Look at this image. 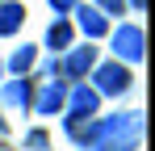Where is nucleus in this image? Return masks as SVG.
<instances>
[{"label": "nucleus", "instance_id": "1", "mask_svg": "<svg viewBox=\"0 0 155 151\" xmlns=\"http://www.w3.org/2000/svg\"><path fill=\"white\" fill-rule=\"evenodd\" d=\"M143 134V118L138 113H113L105 122H92V134H88V147L101 151H130Z\"/></svg>", "mask_w": 155, "mask_h": 151}, {"label": "nucleus", "instance_id": "2", "mask_svg": "<svg viewBox=\"0 0 155 151\" xmlns=\"http://www.w3.org/2000/svg\"><path fill=\"white\" fill-rule=\"evenodd\" d=\"M143 46H147V38H143L138 25H122V29H113V55H117V59L138 63V59H143Z\"/></svg>", "mask_w": 155, "mask_h": 151}, {"label": "nucleus", "instance_id": "3", "mask_svg": "<svg viewBox=\"0 0 155 151\" xmlns=\"http://www.w3.org/2000/svg\"><path fill=\"white\" fill-rule=\"evenodd\" d=\"M130 88V76L122 63H105V67H97V92H105V97H117V92H126Z\"/></svg>", "mask_w": 155, "mask_h": 151}, {"label": "nucleus", "instance_id": "4", "mask_svg": "<svg viewBox=\"0 0 155 151\" xmlns=\"http://www.w3.org/2000/svg\"><path fill=\"white\" fill-rule=\"evenodd\" d=\"M63 101H67V88L51 80V84H42V88H38V101H34V109H38L42 118H51V113H59V109H63Z\"/></svg>", "mask_w": 155, "mask_h": 151}, {"label": "nucleus", "instance_id": "5", "mask_svg": "<svg viewBox=\"0 0 155 151\" xmlns=\"http://www.w3.org/2000/svg\"><path fill=\"white\" fill-rule=\"evenodd\" d=\"M97 101H101V92H97V88L80 84L76 92H71V113H76V118H92V113H97Z\"/></svg>", "mask_w": 155, "mask_h": 151}, {"label": "nucleus", "instance_id": "6", "mask_svg": "<svg viewBox=\"0 0 155 151\" xmlns=\"http://www.w3.org/2000/svg\"><path fill=\"white\" fill-rule=\"evenodd\" d=\"M76 17H80V29H84L88 38H101L105 29H109V21H105V13H101V8H80Z\"/></svg>", "mask_w": 155, "mask_h": 151}, {"label": "nucleus", "instance_id": "7", "mask_svg": "<svg viewBox=\"0 0 155 151\" xmlns=\"http://www.w3.org/2000/svg\"><path fill=\"white\" fill-rule=\"evenodd\" d=\"M25 21V8L17 4V0H8V4H0V34H17Z\"/></svg>", "mask_w": 155, "mask_h": 151}, {"label": "nucleus", "instance_id": "8", "mask_svg": "<svg viewBox=\"0 0 155 151\" xmlns=\"http://www.w3.org/2000/svg\"><path fill=\"white\" fill-rule=\"evenodd\" d=\"M92 63H97V50H92V46H80V50L67 55V63H63V67H67L71 76H84V72H92Z\"/></svg>", "mask_w": 155, "mask_h": 151}, {"label": "nucleus", "instance_id": "9", "mask_svg": "<svg viewBox=\"0 0 155 151\" xmlns=\"http://www.w3.org/2000/svg\"><path fill=\"white\" fill-rule=\"evenodd\" d=\"M0 101H4V105H13V109H25V105H29V84H25V80H13V84H4Z\"/></svg>", "mask_w": 155, "mask_h": 151}, {"label": "nucleus", "instance_id": "10", "mask_svg": "<svg viewBox=\"0 0 155 151\" xmlns=\"http://www.w3.org/2000/svg\"><path fill=\"white\" fill-rule=\"evenodd\" d=\"M46 42H51V46H59V50H63V46H67V42H71V25H67V21H54L51 29H46Z\"/></svg>", "mask_w": 155, "mask_h": 151}, {"label": "nucleus", "instance_id": "11", "mask_svg": "<svg viewBox=\"0 0 155 151\" xmlns=\"http://www.w3.org/2000/svg\"><path fill=\"white\" fill-rule=\"evenodd\" d=\"M8 67H13L17 76H21V72H29V67H34V46H21V50H13Z\"/></svg>", "mask_w": 155, "mask_h": 151}, {"label": "nucleus", "instance_id": "12", "mask_svg": "<svg viewBox=\"0 0 155 151\" xmlns=\"http://www.w3.org/2000/svg\"><path fill=\"white\" fill-rule=\"evenodd\" d=\"M51 8L54 13H67V8H76V0H51Z\"/></svg>", "mask_w": 155, "mask_h": 151}, {"label": "nucleus", "instance_id": "13", "mask_svg": "<svg viewBox=\"0 0 155 151\" xmlns=\"http://www.w3.org/2000/svg\"><path fill=\"white\" fill-rule=\"evenodd\" d=\"M105 8H109V13H122V0H101Z\"/></svg>", "mask_w": 155, "mask_h": 151}, {"label": "nucleus", "instance_id": "14", "mask_svg": "<svg viewBox=\"0 0 155 151\" xmlns=\"http://www.w3.org/2000/svg\"><path fill=\"white\" fill-rule=\"evenodd\" d=\"M130 4H134V8H143V4H147V0H130Z\"/></svg>", "mask_w": 155, "mask_h": 151}]
</instances>
